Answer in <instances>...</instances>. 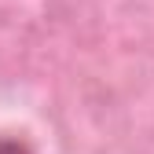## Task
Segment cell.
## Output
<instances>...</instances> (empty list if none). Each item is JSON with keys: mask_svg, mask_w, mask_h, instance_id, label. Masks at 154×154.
I'll use <instances>...</instances> for the list:
<instances>
[{"mask_svg": "<svg viewBox=\"0 0 154 154\" xmlns=\"http://www.w3.org/2000/svg\"><path fill=\"white\" fill-rule=\"evenodd\" d=\"M0 154H29V147L22 140H11V136H0Z\"/></svg>", "mask_w": 154, "mask_h": 154, "instance_id": "1", "label": "cell"}]
</instances>
